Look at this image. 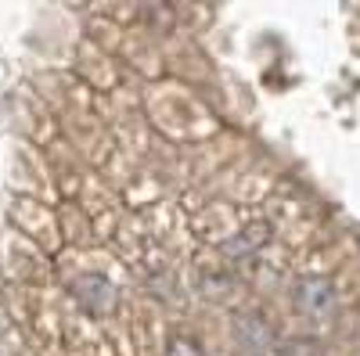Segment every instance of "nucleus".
Wrapping results in <instances>:
<instances>
[{
  "instance_id": "obj_1",
  "label": "nucleus",
  "mask_w": 360,
  "mask_h": 356,
  "mask_svg": "<svg viewBox=\"0 0 360 356\" xmlns=\"http://www.w3.org/2000/svg\"><path fill=\"white\" fill-rule=\"evenodd\" d=\"M292 303L310 324H332L339 313V291L328 277H299L292 288Z\"/></svg>"
},
{
  "instance_id": "obj_2",
  "label": "nucleus",
  "mask_w": 360,
  "mask_h": 356,
  "mask_svg": "<svg viewBox=\"0 0 360 356\" xmlns=\"http://www.w3.org/2000/svg\"><path fill=\"white\" fill-rule=\"evenodd\" d=\"M274 328L263 313H245L234 324V356H278Z\"/></svg>"
},
{
  "instance_id": "obj_3",
  "label": "nucleus",
  "mask_w": 360,
  "mask_h": 356,
  "mask_svg": "<svg viewBox=\"0 0 360 356\" xmlns=\"http://www.w3.org/2000/svg\"><path fill=\"white\" fill-rule=\"evenodd\" d=\"M270 234H274V230H270V223H266V220H252L249 227H242L234 237H227V242H224V256H227V259H234V263L252 259V256L270 242Z\"/></svg>"
},
{
  "instance_id": "obj_4",
  "label": "nucleus",
  "mask_w": 360,
  "mask_h": 356,
  "mask_svg": "<svg viewBox=\"0 0 360 356\" xmlns=\"http://www.w3.org/2000/svg\"><path fill=\"white\" fill-rule=\"evenodd\" d=\"M72 291H76V299L94 313H108L115 306V288L105 277H79L72 284Z\"/></svg>"
},
{
  "instance_id": "obj_5",
  "label": "nucleus",
  "mask_w": 360,
  "mask_h": 356,
  "mask_svg": "<svg viewBox=\"0 0 360 356\" xmlns=\"http://www.w3.org/2000/svg\"><path fill=\"white\" fill-rule=\"evenodd\" d=\"M166 356H202V345L188 335H173L166 342Z\"/></svg>"
},
{
  "instance_id": "obj_6",
  "label": "nucleus",
  "mask_w": 360,
  "mask_h": 356,
  "mask_svg": "<svg viewBox=\"0 0 360 356\" xmlns=\"http://www.w3.org/2000/svg\"><path fill=\"white\" fill-rule=\"evenodd\" d=\"M278 356H314V349L307 342H292V345H281Z\"/></svg>"
}]
</instances>
